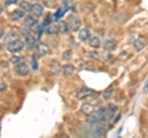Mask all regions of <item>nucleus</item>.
Here are the masks:
<instances>
[{"label": "nucleus", "instance_id": "nucleus-19", "mask_svg": "<svg viewBox=\"0 0 148 138\" xmlns=\"http://www.w3.org/2000/svg\"><path fill=\"white\" fill-rule=\"evenodd\" d=\"M133 46H135L136 51H141V49L143 48V46H145V40H143L142 37L137 38V40L135 41V42H133Z\"/></svg>", "mask_w": 148, "mask_h": 138}, {"label": "nucleus", "instance_id": "nucleus-13", "mask_svg": "<svg viewBox=\"0 0 148 138\" xmlns=\"http://www.w3.org/2000/svg\"><path fill=\"white\" fill-rule=\"evenodd\" d=\"M90 38V32L88 29H83L79 31V40L80 41H88Z\"/></svg>", "mask_w": 148, "mask_h": 138}, {"label": "nucleus", "instance_id": "nucleus-8", "mask_svg": "<svg viewBox=\"0 0 148 138\" xmlns=\"http://www.w3.org/2000/svg\"><path fill=\"white\" fill-rule=\"evenodd\" d=\"M31 12L35 14V16H37V17L42 16L43 15V6L40 5V4H34L31 8Z\"/></svg>", "mask_w": 148, "mask_h": 138}, {"label": "nucleus", "instance_id": "nucleus-27", "mask_svg": "<svg viewBox=\"0 0 148 138\" xmlns=\"http://www.w3.org/2000/svg\"><path fill=\"white\" fill-rule=\"evenodd\" d=\"M14 4H17V0H6L5 5H14Z\"/></svg>", "mask_w": 148, "mask_h": 138}, {"label": "nucleus", "instance_id": "nucleus-21", "mask_svg": "<svg viewBox=\"0 0 148 138\" xmlns=\"http://www.w3.org/2000/svg\"><path fill=\"white\" fill-rule=\"evenodd\" d=\"M59 32V27H58V25H51L48 29H47V33L48 35H57Z\"/></svg>", "mask_w": 148, "mask_h": 138}, {"label": "nucleus", "instance_id": "nucleus-20", "mask_svg": "<svg viewBox=\"0 0 148 138\" xmlns=\"http://www.w3.org/2000/svg\"><path fill=\"white\" fill-rule=\"evenodd\" d=\"M24 57H20V56H12L11 58H10V62L12 63V64H16V66H18V64H22L24 63Z\"/></svg>", "mask_w": 148, "mask_h": 138}, {"label": "nucleus", "instance_id": "nucleus-11", "mask_svg": "<svg viewBox=\"0 0 148 138\" xmlns=\"http://www.w3.org/2000/svg\"><path fill=\"white\" fill-rule=\"evenodd\" d=\"M62 72L66 77H69L74 73V67L72 66V64H64V66L62 67Z\"/></svg>", "mask_w": 148, "mask_h": 138}, {"label": "nucleus", "instance_id": "nucleus-29", "mask_svg": "<svg viewBox=\"0 0 148 138\" xmlns=\"http://www.w3.org/2000/svg\"><path fill=\"white\" fill-rule=\"evenodd\" d=\"M32 68H34V69H35V70H36V69H37V62L35 61V59H34V61H32Z\"/></svg>", "mask_w": 148, "mask_h": 138}, {"label": "nucleus", "instance_id": "nucleus-33", "mask_svg": "<svg viewBox=\"0 0 148 138\" xmlns=\"http://www.w3.org/2000/svg\"><path fill=\"white\" fill-rule=\"evenodd\" d=\"M3 48V46H1V43H0V49H1Z\"/></svg>", "mask_w": 148, "mask_h": 138}, {"label": "nucleus", "instance_id": "nucleus-17", "mask_svg": "<svg viewBox=\"0 0 148 138\" xmlns=\"http://www.w3.org/2000/svg\"><path fill=\"white\" fill-rule=\"evenodd\" d=\"M58 27H59V32H62V33H69V32H71L68 24L64 22V21H59Z\"/></svg>", "mask_w": 148, "mask_h": 138}, {"label": "nucleus", "instance_id": "nucleus-7", "mask_svg": "<svg viewBox=\"0 0 148 138\" xmlns=\"http://www.w3.org/2000/svg\"><path fill=\"white\" fill-rule=\"evenodd\" d=\"M82 111L84 115H86V116H91V115L95 112V107L92 106L91 104H84L82 106Z\"/></svg>", "mask_w": 148, "mask_h": 138}, {"label": "nucleus", "instance_id": "nucleus-6", "mask_svg": "<svg viewBox=\"0 0 148 138\" xmlns=\"http://www.w3.org/2000/svg\"><path fill=\"white\" fill-rule=\"evenodd\" d=\"M15 72H16V74L25 77V75L29 74L30 69H29V66H27L26 63H22V64H18V66L15 67Z\"/></svg>", "mask_w": 148, "mask_h": 138}, {"label": "nucleus", "instance_id": "nucleus-10", "mask_svg": "<svg viewBox=\"0 0 148 138\" xmlns=\"http://www.w3.org/2000/svg\"><path fill=\"white\" fill-rule=\"evenodd\" d=\"M36 53L40 54V56H45V54L48 53V47L43 43H38L36 46Z\"/></svg>", "mask_w": 148, "mask_h": 138}, {"label": "nucleus", "instance_id": "nucleus-23", "mask_svg": "<svg viewBox=\"0 0 148 138\" xmlns=\"http://www.w3.org/2000/svg\"><path fill=\"white\" fill-rule=\"evenodd\" d=\"M18 5H20V8L24 11H31L32 5H31L30 3H27V1H20V3H18Z\"/></svg>", "mask_w": 148, "mask_h": 138}, {"label": "nucleus", "instance_id": "nucleus-4", "mask_svg": "<svg viewBox=\"0 0 148 138\" xmlns=\"http://www.w3.org/2000/svg\"><path fill=\"white\" fill-rule=\"evenodd\" d=\"M67 24H68L69 30H71V31H78V30L80 29V24H82V22H80V20L78 19L77 16L73 15V16H71V17L68 19Z\"/></svg>", "mask_w": 148, "mask_h": 138}, {"label": "nucleus", "instance_id": "nucleus-31", "mask_svg": "<svg viewBox=\"0 0 148 138\" xmlns=\"http://www.w3.org/2000/svg\"><path fill=\"white\" fill-rule=\"evenodd\" d=\"M4 11V8H3V5H1V4H0V14H1Z\"/></svg>", "mask_w": 148, "mask_h": 138}, {"label": "nucleus", "instance_id": "nucleus-18", "mask_svg": "<svg viewBox=\"0 0 148 138\" xmlns=\"http://www.w3.org/2000/svg\"><path fill=\"white\" fill-rule=\"evenodd\" d=\"M116 112H117V107L115 106V105H109L108 106V117L109 118H112L115 115H116Z\"/></svg>", "mask_w": 148, "mask_h": 138}, {"label": "nucleus", "instance_id": "nucleus-25", "mask_svg": "<svg viewBox=\"0 0 148 138\" xmlns=\"http://www.w3.org/2000/svg\"><path fill=\"white\" fill-rule=\"evenodd\" d=\"M67 9H68V8H67V6H66V5H64V4H63V6H62V8H59L58 10H57V12H56V15H54V19H59V17H61V16L63 15V14L67 11Z\"/></svg>", "mask_w": 148, "mask_h": 138}, {"label": "nucleus", "instance_id": "nucleus-16", "mask_svg": "<svg viewBox=\"0 0 148 138\" xmlns=\"http://www.w3.org/2000/svg\"><path fill=\"white\" fill-rule=\"evenodd\" d=\"M88 42H89V46L92 48H99L101 46V42H100V40L98 37H90Z\"/></svg>", "mask_w": 148, "mask_h": 138}, {"label": "nucleus", "instance_id": "nucleus-15", "mask_svg": "<svg viewBox=\"0 0 148 138\" xmlns=\"http://www.w3.org/2000/svg\"><path fill=\"white\" fill-rule=\"evenodd\" d=\"M24 25L25 26H34V25H36V20H35V17L34 16H31V15H26L25 17H24Z\"/></svg>", "mask_w": 148, "mask_h": 138}, {"label": "nucleus", "instance_id": "nucleus-28", "mask_svg": "<svg viewBox=\"0 0 148 138\" xmlns=\"http://www.w3.org/2000/svg\"><path fill=\"white\" fill-rule=\"evenodd\" d=\"M143 93H148V78L145 83V86H143Z\"/></svg>", "mask_w": 148, "mask_h": 138}, {"label": "nucleus", "instance_id": "nucleus-5", "mask_svg": "<svg viewBox=\"0 0 148 138\" xmlns=\"http://www.w3.org/2000/svg\"><path fill=\"white\" fill-rule=\"evenodd\" d=\"M92 94V90H90L89 88H80L75 91V98L78 100H83L88 98V96H90Z\"/></svg>", "mask_w": 148, "mask_h": 138}, {"label": "nucleus", "instance_id": "nucleus-32", "mask_svg": "<svg viewBox=\"0 0 148 138\" xmlns=\"http://www.w3.org/2000/svg\"><path fill=\"white\" fill-rule=\"evenodd\" d=\"M59 138H69V136H67V135H62Z\"/></svg>", "mask_w": 148, "mask_h": 138}, {"label": "nucleus", "instance_id": "nucleus-22", "mask_svg": "<svg viewBox=\"0 0 148 138\" xmlns=\"http://www.w3.org/2000/svg\"><path fill=\"white\" fill-rule=\"evenodd\" d=\"M6 43H11V42H15L16 40H18L17 38V33H15V32H10L8 36H6Z\"/></svg>", "mask_w": 148, "mask_h": 138}, {"label": "nucleus", "instance_id": "nucleus-2", "mask_svg": "<svg viewBox=\"0 0 148 138\" xmlns=\"http://www.w3.org/2000/svg\"><path fill=\"white\" fill-rule=\"evenodd\" d=\"M106 118H108V107H100L95 110V112L90 116V122L106 121Z\"/></svg>", "mask_w": 148, "mask_h": 138}, {"label": "nucleus", "instance_id": "nucleus-14", "mask_svg": "<svg viewBox=\"0 0 148 138\" xmlns=\"http://www.w3.org/2000/svg\"><path fill=\"white\" fill-rule=\"evenodd\" d=\"M49 69L52 70V73H54L56 75L57 74H59V70H62V68H61V66H59V63L58 62H51V64H49Z\"/></svg>", "mask_w": 148, "mask_h": 138}, {"label": "nucleus", "instance_id": "nucleus-24", "mask_svg": "<svg viewBox=\"0 0 148 138\" xmlns=\"http://www.w3.org/2000/svg\"><path fill=\"white\" fill-rule=\"evenodd\" d=\"M37 44H38V43L36 42V40H35L34 37H31V36H30V37H27V38H26V46H27L29 48L35 47V46H37Z\"/></svg>", "mask_w": 148, "mask_h": 138}, {"label": "nucleus", "instance_id": "nucleus-1", "mask_svg": "<svg viewBox=\"0 0 148 138\" xmlns=\"http://www.w3.org/2000/svg\"><path fill=\"white\" fill-rule=\"evenodd\" d=\"M90 130L91 133L96 137H101L108 130V123L106 121H99V122H90Z\"/></svg>", "mask_w": 148, "mask_h": 138}, {"label": "nucleus", "instance_id": "nucleus-3", "mask_svg": "<svg viewBox=\"0 0 148 138\" xmlns=\"http://www.w3.org/2000/svg\"><path fill=\"white\" fill-rule=\"evenodd\" d=\"M24 42H22L21 40H16L15 42H11V43H8L6 44V48L9 52L11 53H18L20 51H22V48H24Z\"/></svg>", "mask_w": 148, "mask_h": 138}, {"label": "nucleus", "instance_id": "nucleus-9", "mask_svg": "<svg viewBox=\"0 0 148 138\" xmlns=\"http://www.w3.org/2000/svg\"><path fill=\"white\" fill-rule=\"evenodd\" d=\"M25 17V14L22 10H15V11H12L10 14V19L12 21H17V20H21V19H24Z\"/></svg>", "mask_w": 148, "mask_h": 138}, {"label": "nucleus", "instance_id": "nucleus-30", "mask_svg": "<svg viewBox=\"0 0 148 138\" xmlns=\"http://www.w3.org/2000/svg\"><path fill=\"white\" fill-rule=\"evenodd\" d=\"M3 36H4V31H3V30H0V38H1Z\"/></svg>", "mask_w": 148, "mask_h": 138}, {"label": "nucleus", "instance_id": "nucleus-26", "mask_svg": "<svg viewBox=\"0 0 148 138\" xmlns=\"http://www.w3.org/2000/svg\"><path fill=\"white\" fill-rule=\"evenodd\" d=\"M111 95H112V88H111V86H109V88L104 91V99H105V100H110Z\"/></svg>", "mask_w": 148, "mask_h": 138}, {"label": "nucleus", "instance_id": "nucleus-12", "mask_svg": "<svg viewBox=\"0 0 148 138\" xmlns=\"http://www.w3.org/2000/svg\"><path fill=\"white\" fill-rule=\"evenodd\" d=\"M115 47H116V42H115L114 40L109 38V40H105L104 41V48L106 51H111V49H114Z\"/></svg>", "mask_w": 148, "mask_h": 138}]
</instances>
